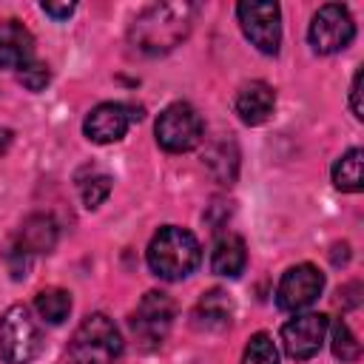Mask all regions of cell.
Returning a JSON list of instances; mask_svg holds the SVG:
<instances>
[{
  "label": "cell",
  "mask_w": 364,
  "mask_h": 364,
  "mask_svg": "<svg viewBox=\"0 0 364 364\" xmlns=\"http://www.w3.org/2000/svg\"><path fill=\"white\" fill-rule=\"evenodd\" d=\"M193 14L191 3H154L134 17L131 43L145 54H165L188 37Z\"/></svg>",
  "instance_id": "obj_1"
},
{
  "label": "cell",
  "mask_w": 364,
  "mask_h": 364,
  "mask_svg": "<svg viewBox=\"0 0 364 364\" xmlns=\"http://www.w3.org/2000/svg\"><path fill=\"white\" fill-rule=\"evenodd\" d=\"M145 259H148V267L154 276H159L165 282H179L199 267L202 247L191 230L176 228V225H165L154 233Z\"/></svg>",
  "instance_id": "obj_2"
},
{
  "label": "cell",
  "mask_w": 364,
  "mask_h": 364,
  "mask_svg": "<svg viewBox=\"0 0 364 364\" xmlns=\"http://www.w3.org/2000/svg\"><path fill=\"white\" fill-rule=\"evenodd\" d=\"M122 333L105 313H91L80 321L68 341L71 364H114L122 355Z\"/></svg>",
  "instance_id": "obj_3"
},
{
  "label": "cell",
  "mask_w": 364,
  "mask_h": 364,
  "mask_svg": "<svg viewBox=\"0 0 364 364\" xmlns=\"http://www.w3.org/2000/svg\"><path fill=\"white\" fill-rule=\"evenodd\" d=\"M43 353V333L26 304H11L0 318V355L6 364H28Z\"/></svg>",
  "instance_id": "obj_4"
},
{
  "label": "cell",
  "mask_w": 364,
  "mask_h": 364,
  "mask_svg": "<svg viewBox=\"0 0 364 364\" xmlns=\"http://www.w3.org/2000/svg\"><path fill=\"white\" fill-rule=\"evenodd\" d=\"M154 134H156V142L165 151L185 154V151H193L202 142L205 125H202V117L196 114V108L191 102H171L156 117Z\"/></svg>",
  "instance_id": "obj_5"
},
{
  "label": "cell",
  "mask_w": 364,
  "mask_h": 364,
  "mask_svg": "<svg viewBox=\"0 0 364 364\" xmlns=\"http://www.w3.org/2000/svg\"><path fill=\"white\" fill-rule=\"evenodd\" d=\"M173 301L168 293L162 290H148L136 310L131 313V330L136 336V341L145 347V350H154L165 341L171 324H173Z\"/></svg>",
  "instance_id": "obj_6"
},
{
  "label": "cell",
  "mask_w": 364,
  "mask_h": 364,
  "mask_svg": "<svg viewBox=\"0 0 364 364\" xmlns=\"http://www.w3.org/2000/svg\"><path fill=\"white\" fill-rule=\"evenodd\" d=\"M307 37H310V46L316 54H336V51L347 48L350 40L355 37V23H353L347 6H341V3L321 6L310 20Z\"/></svg>",
  "instance_id": "obj_7"
},
{
  "label": "cell",
  "mask_w": 364,
  "mask_h": 364,
  "mask_svg": "<svg viewBox=\"0 0 364 364\" xmlns=\"http://www.w3.org/2000/svg\"><path fill=\"white\" fill-rule=\"evenodd\" d=\"M239 26L245 37L262 51V54H276L282 46V11L276 3H256L245 0L236 6Z\"/></svg>",
  "instance_id": "obj_8"
},
{
  "label": "cell",
  "mask_w": 364,
  "mask_h": 364,
  "mask_svg": "<svg viewBox=\"0 0 364 364\" xmlns=\"http://www.w3.org/2000/svg\"><path fill=\"white\" fill-rule=\"evenodd\" d=\"M324 290V273L316 267V264H296L290 267L282 282H279V290H276V304L287 313H299V310H307Z\"/></svg>",
  "instance_id": "obj_9"
},
{
  "label": "cell",
  "mask_w": 364,
  "mask_h": 364,
  "mask_svg": "<svg viewBox=\"0 0 364 364\" xmlns=\"http://www.w3.org/2000/svg\"><path fill=\"white\" fill-rule=\"evenodd\" d=\"M139 117H142V111L134 108V105H125V102H100L85 117L82 131H85V136L91 142L111 145V142H119L125 136V131L131 128V122H136Z\"/></svg>",
  "instance_id": "obj_10"
},
{
  "label": "cell",
  "mask_w": 364,
  "mask_h": 364,
  "mask_svg": "<svg viewBox=\"0 0 364 364\" xmlns=\"http://www.w3.org/2000/svg\"><path fill=\"white\" fill-rule=\"evenodd\" d=\"M327 316L324 313H301L296 318H290L284 327H282V344H284V353L296 361H307L313 358L321 344H324V336H327Z\"/></svg>",
  "instance_id": "obj_11"
},
{
  "label": "cell",
  "mask_w": 364,
  "mask_h": 364,
  "mask_svg": "<svg viewBox=\"0 0 364 364\" xmlns=\"http://www.w3.org/2000/svg\"><path fill=\"white\" fill-rule=\"evenodd\" d=\"M34 57V37L20 20H0V68H23Z\"/></svg>",
  "instance_id": "obj_12"
},
{
  "label": "cell",
  "mask_w": 364,
  "mask_h": 364,
  "mask_svg": "<svg viewBox=\"0 0 364 364\" xmlns=\"http://www.w3.org/2000/svg\"><path fill=\"white\" fill-rule=\"evenodd\" d=\"M273 105H276V94L267 82L262 80H253V82H245L236 94V114L245 125H262L270 119L273 114Z\"/></svg>",
  "instance_id": "obj_13"
},
{
  "label": "cell",
  "mask_w": 364,
  "mask_h": 364,
  "mask_svg": "<svg viewBox=\"0 0 364 364\" xmlns=\"http://www.w3.org/2000/svg\"><path fill=\"white\" fill-rule=\"evenodd\" d=\"M233 316V301L228 299L225 290H208L193 307V327L205 333H219L230 324Z\"/></svg>",
  "instance_id": "obj_14"
},
{
  "label": "cell",
  "mask_w": 364,
  "mask_h": 364,
  "mask_svg": "<svg viewBox=\"0 0 364 364\" xmlns=\"http://www.w3.org/2000/svg\"><path fill=\"white\" fill-rule=\"evenodd\" d=\"M247 264V250H245V242L236 236V233H225L216 239L213 250H210V270L216 276H225V279H236Z\"/></svg>",
  "instance_id": "obj_15"
},
{
  "label": "cell",
  "mask_w": 364,
  "mask_h": 364,
  "mask_svg": "<svg viewBox=\"0 0 364 364\" xmlns=\"http://www.w3.org/2000/svg\"><path fill=\"white\" fill-rule=\"evenodd\" d=\"M14 242H17L28 256H34V253H48V250L54 247V242H57V225H54L51 216L37 213V216L26 219V225H23V230H20V236H17Z\"/></svg>",
  "instance_id": "obj_16"
},
{
  "label": "cell",
  "mask_w": 364,
  "mask_h": 364,
  "mask_svg": "<svg viewBox=\"0 0 364 364\" xmlns=\"http://www.w3.org/2000/svg\"><path fill=\"white\" fill-rule=\"evenodd\" d=\"M333 185L344 193H358L364 188L361 182V148H350L341 154L333 165Z\"/></svg>",
  "instance_id": "obj_17"
},
{
  "label": "cell",
  "mask_w": 364,
  "mask_h": 364,
  "mask_svg": "<svg viewBox=\"0 0 364 364\" xmlns=\"http://www.w3.org/2000/svg\"><path fill=\"white\" fill-rule=\"evenodd\" d=\"M34 310L40 313L43 321L60 324V321H65L68 313H71V296H68V290H60V287L40 290L37 299H34Z\"/></svg>",
  "instance_id": "obj_18"
},
{
  "label": "cell",
  "mask_w": 364,
  "mask_h": 364,
  "mask_svg": "<svg viewBox=\"0 0 364 364\" xmlns=\"http://www.w3.org/2000/svg\"><path fill=\"white\" fill-rule=\"evenodd\" d=\"M327 330H330V338H333V355H336V358H341V361H355V358L361 355V344L355 341V336H353V330L347 327V321L336 318L333 327H327Z\"/></svg>",
  "instance_id": "obj_19"
},
{
  "label": "cell",
  "mask_w": 364,
  "mask_h": 364,
  "mask_svg": "<svg viewBox=\"0 0 364 364\" xmlns=\"http://www.w3.org/2000/svg\"><path fill=\"white\" fill-rule=\"evenodd\" d=\"M242 364H279V350L267 333H253L242 353Z\"/></svg>",
  "instance_id": "obj_20"
},
{
  "label": "cell",
  "mask_w": 364,
  "mask_h": 364,
  "mask_svg": "<svg viewBox=\"0 0 364 364\" xmlns=\"http://www.w3.org/2000/svg\"><path fill=\"white\" fill-rule=\"evenodd\" d=\"M111 193V176L105 173H97V176H88L80 182V196H82V205L85 208H97L100 202H105Z\"/></svg>",
  "instance_id": "obj_21"
},
{
  "label": "cell",
  "mask_w": 364,
  "mask_h": 364,
  "mask_svg": "<svg viewBox=\"0 0 364 364\" xmlns=\"http://www.w3.org/2000/svg\"><path fill=\"white\" fill-rule=\"evenodd\" d=\"M48 77H51V74H48V65H43V63H28V65L20 68V80H23V85H26L28 91L46 88Z\"/></svg>",
  "instance_id": "obj_22"
},
{
  "label": "cell",
  "mask_w": 364,
  "mask_h": 364,
  "mask_svg": "<svg viewBox=\"0 0 364 364\" xmlns=\"http://www.w3.org/2000/svg\"><path fill=\"white\" fill-rule=\"evenodd\" d=\"M361 77H364V71L358 68V71H355V77H353V85H350V105H353L355 119H361V117H364V108H361Z\"/></svg>",
  "instance_id": "obj_23"
},
{
  "label": "cell",
  "mask_w": 364,
  "mask_h": 364,
  "mask_svg": "<svg viewBox=\"0 0 364 364\" xmlns=\"http://www.w3.org/2000/svg\"><path fill=\"white\" fill-rule=\"evenodd\" d=\"M46 14H51L54 20H65L71 11H74V3H43L40 6Z\"/></svg>",
  "instance_id": "obj_24"
},
{
  "label": "cell",
  "mask_w": 364,
  "mask_h": 364,
  "mask_svg": "<svg viewBox=\"0 0 364 364\" xmlns=\"http://www.w3.org/2000/svg\"><path fill=\"white\" fill-rule=\"evenodd\" d=\"M9 145H11V131L6 125H0V156L9 151Z\"/></svg>",
  "instance_id": "obj_25"
}]
</instances>
